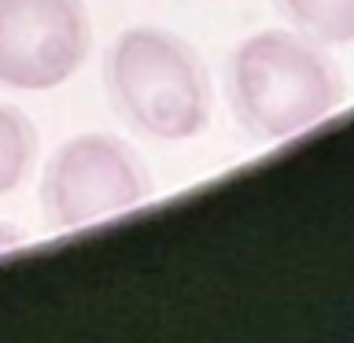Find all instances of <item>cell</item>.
<instances>
[{
  "instance_id": "1",
  "label": "cell",
  "mask_w": 354,
  "mask_h": 343,
  "mask_svg": "<svg viewBox=\"0 0 354 343\" xmlns=\"http://www.w3.org/2000/svg\"><path fill=\"white\" fill-rule=\"evenodd\" d=\"M232 107L266 140L295 137L339 104V74L314 44L284 30L254 33L232 55Z\"/></svg>"
},
{
  "instance_id": "2",
  "label": "cell",
  "mask_w": 354,
  "mask_h": 343,
  "mask_svg": "<svg viewBox=\"0 0 354 343\" xmlns=\"http://www.w3.org/2000/svg\"><path fill=\"white\" fill-rule=\"evenodd\" d=\"M107 85L118 111L155 140H188L210 118L203 63L166 30H126L107 52Z\"/></svg>"
},
{
  "instance_id": "3",
  "label": "cell",
  "mask_w": 354,
  "mask_h": 343,
  "mask_svg": "<svg viewBox=\"0 0 354 343\" xmlns=\"http://www.w3.org/2000/svg\"><path fill=\"white\" fill-rule=\"evenodd\" d=\"M148 196L151 177L140 159L107 133H82L66 140L48 159L41 181V207L55 229L122 214Z\"/></svg>"
},
{
  "instance_id": "4",
  "label": "cell",
  "mask_w": 354,
  "mask_h": 343,
  "mask_svg": "<svg viewBox=\"0 0 354 343\" xmlns=\"http://www.w3.org/2000/svg\"><path fill=\"white\" fill-rule=\"evenodd\" d=\"M82 0H0V85L44 93L63 85L88 55Z\"/></svg>"
},
{
  "instance_id": "5",
  "label": "cell",
  "mask_w": 354,
  "mask_h": 343,
  "mask_svg": "<svg viewBox=\"0 0 354 343\" xmlns=\"http://www.w3.org/2000/svg\"><path fill=\"white\" fill-rule=\"evenodd\" d=\"M33 151H37V133L15 107L0 104V196H8L11 188L26 177Z\"/></svg>"
},
{
  "instance_id": "6",
  "label": "cell",
  "mask_w": 354,
  "mask_h": 343,
  "mask_svg": "<svg viewBox=\"0 0 354 343\" xmlns=\"http://www.w3.org/2000/svg\"><path fill=\"white\" fill-rule=\"evenodd\" d=\"M284 8L317 41H354V0H284Z\"/></svg>"
}]
</instances>
